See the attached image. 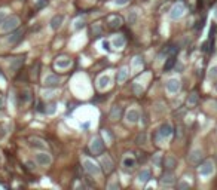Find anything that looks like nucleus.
<instances>
[{"mask_svg": "<svg viewBox=\"0 0 217 190\" xmlns=\"http://www.w3.org/2000/svg\"><path fill=\"white\" fill-rule=\"evenodd\" d=\"M198 101V95L193 92V94H190V97H189V104H195V102Z\"/></svg>", "mask_w": 217, "mask_h": 190, "instance_id": "nucleus-28", "label": "nucleus"}, {"mask_svg": "<svg viewBox=\"0 0 217 190\" xmlns=\"http://www.w3.org/2000/svg\"><path fill=\"white\" fill-rule=\"evenodd\" d=\"M120 113H122V108L120 107H113L112 108V111H110V119L112 120H116V119H119L120 117Z\"/></svg>", "mask_w": 217, "mask_h": 190, "instance_id": "nucleus-16", "label": "nucleus"}, {"mask_svg": "<svg viewBox=\"0 0 217 190\" xmlns=\"http://www.w3.org/2000/svg\"><path fill=\"white\" fill-rule=\"evenodd\" d=\"M83 165H85V169L88 171L89 174H94V175H97L98 172H100L98 166L95 165V163H94L92 160H89V159H85V160H83Z\"/></svg>", "mask_w": 217, "mask_h": 190, "instance_id": "nucleus-4", "label": "nucleus"}, {"mask_svg": "<svg viewBox=\"0 0 217 190\" xmlns=\"http://www.w3.org/2000/svg\"><path fill=\"white\" fill-rule=\"evenodd\" d=\"M70 65V59H66V61H57V67H61V68H66Z\"/></svg>", "mask_w": 217, "mask_h": 190, "instance_id": "nucleus-27", "label": "nucleus"}, {"mask_svg": "<svg viewBox=\"0 0 217 190\" xmlns=\"http://www.w3.org/2000/svg\"><path fill=\"white\" fill-rule=\"evenodd\" d=\"M22 36H24V30H18V31L12 33L11 36L7 37V42H9L11 45H15V43H18V42L22 39Z\"/></svg>", "mask_w": 217, "mask_h": 190, "instance_id": "nucleus-10", "label": "nucleus"}, {"mask_svg": "<svg viewBox=\"0 0 217 190\" xmlns=\"http://www.w3.org/2000/svg\"><path fill=\"white\" fill-rule=\"evenodd\" d=\"M178 187H180V189H189V184H187V183H180Z\"/></svg>", "mask_w": 217, "mask_h": 190, "instance_id": "nucleus-32", "label": "nucleus"}, {"mask_svg": "<svg viewBox=\"0 0 217 190\" xmlns=\"http://www.w3.org/2000/svg\"><path fill=\"white\" fill-rule=\"evenodd\" d=\"M49 108L46 110V113L48 115H52V113H54V111H55V104H51V106H48Z\"/></svg>", "mask_w": 217, "mask_h": 190, "instance_id": "nucleus-31", "label": "nucleus"}, {"mask_svg": "<svg viewBox=\"0 0 217 190\" xmlns=\"http://www.w3.org/2000/svg\"><path fill=\"white\" fill-rule=\"evenodd\" d=\"M109 76H103V77H100V80H98V86H100V88L103 89L104 88V86H107L109 85Z\"/></svg>", "mask_w": 217, "mask_h": 190, "instance_id": "nucleus-25", "label": "nucleus"}, {"mask_svg": "<svg viewBox=\"0 0 217 190\" xmlns=\"http://www.w3.org/2000/svg\"><path fill=\"white\" fill-rule=\"evenodd\" d=\"M18 24H20L18 16H11V18H6L3 21V25L0 27V30L2 31H9V30H14V28L18 27Z\"/></svg>", "mask_w": 217, "mask_h": 190, "instance_id": "nucleus-1", "label": "nucleus"}, {"mask_svg": "<svg viewBox=\"0 0 217 190\" xmlns=\"http://www.w3.org/2000/svg\"><path fill=\"white\" fill-rule=\"evenodd\" d=\"M58 83H59V77H58V76H54V74L48 76L46 79H45V85H46V86H57Z\"/></svg>", "mask_w": 217, "mask_h": 190, "instance_id": "nucleus-15", "label": "nucleus"}, {"mask_svg": "<svg viewBox=\"0 0 217 190\" xmlns=\"http://www.w3.org/2000/svg\"><path fill=\"white\" fill-rule=\"evenodd\" d=\"M103 46H104V49H109V43H107V42H104V43H103Z\"/></svg>", "mask_w": 217, "mask_h": 190, "instance_id": "nucleus-36", "label": "nucleus"}, {"mask_svg": "<svg viewBox=\"0 0 217 190\" xmlns=\"http://www.w3.org/2000/svg\"><path fill=\"white\" fill-rule=\"evenodd\" d=\"M45 3H48V0H42V2H39V3H37V7H42Z\"/></svg>", "mask_w": 217, "mask_h": 190, "instance_id": "nucleus-34", "label": "nucleus"}, {"mask_svg": "<svg viewBox=\"0 0 217 190\" xmlns=\"http://www.w3.org/2000/svg\"><path fill=\"white\" fill-rule=\"evenodd\" d=\"M216 16H217V7H216Z\"/></svg>", "mask_w": 217, "mask_h": 190, "instance_id": "nucleus-39", "label": "nucleus"}, {"mask_svg": "<svg viewBox=\"0 0 217 190\" xmlns=\"http://www.w3.org/2000/svg\"><path fill=\"white\" fill-rule=\"evenodd\" d=\"M126 117H128L129 122H137L138 117H140V115H138V111H137V110H129V111H128V115H126Z\"/></svg>", "mask_w": 217, "mask_h": 190, "instance_id": "nucleus-18", "label": "nucleus"}, {"mask_svg": "<svg viewBox=\"0 0 217 190\" xmlns=\"http://www.w3.org/2000/svg\"><path fill=\"white\" fill-rule=\"evenodd\" d=\"M124 43H125V40H124L122 37H119V39H116V40H115V46H116V48H122V46H124Z\"/></svg>", "mask_w": 217, "mask_h": 190, "instance_id": "nucleus-29", "label": "nucleus"}, {"mask_svg": "<svg viewBox=\"0 0 217 190\" xmlns=\"http://www.w3.org/2000/svg\"><path fill=\"white\" fill-rule=\"evenodd\" d=\"M91 149H92V153L94 154H100L104 149V144L101 143V140L97 137V138H94L92 140V144H91Z\"/></svg>", "mask_w": 217, "mask_h": 190, "instance_id": "nucleus-6", "label": "nucleus"}, {"mask_svg": "<svg viewBox=\"0 0 217 190\" xmlns=\"http://www.w3.org/2000/svg\"><path fill=\"white\" fill-rule=\"evenodd\" d=\"M63 15H55L54 18L51 20V27L54 28V30H58L59 27H61V22H63Z\"/></svg>", "mask_w": 217, "mask_h": 190, "instance_id": "nucleus-13", "label": "nucleus"}, {"mask_svg": "<svg viewBox=\"0 0 217 190\" xmlns=\"http://www.w3.org/2000/svg\"><path fill=\"white\" fill-rule=\"evenodd\" d=\"M213 172V162L211 160H207V162H204L202 165H201V168H199V174L201 175H210Z\"/></svg>", "mask_w": 217, "mask_h": 190, "instance_id": "nucleus-5", "label": "nucleus"}, {"mask_svg": "<svg viewBox=\"0 0 217 190\" xmlns=\"http://www.w3.org/2000/svg\"><path fill=\"white\" fill-rule=\"evenodd\" d=\"M174 64H176V58L174 57H170L168 59H167V63H165V65H164V70L165 71H168V70H171L172 67H174Z\"/></svg>", "mask_w": 217, "mask_h": 190, "instance_id": "nucleus-20", "label": "nucleus"}, {"mask_svg": "<svg viewBox=\"0 0 217 190\" xmlns=\"http://www.w3.org/2000/svg\"><path fill=\"white\" fill-rule=\"evenodd\" d=\"M2 107H3V100L0 98V108H2Z\"/></svg>", "mask_w": 217, "mask_h": 190, "instance_id": "nucleus-37", "label": "nucleus"}, {"mask_svg": "<svg viewBox=\"0 0 217 190\" xmlns=\"http://www.w3.org/2000/svg\"><path fill=\"white\" fill-rule=\"evenodd\" d=\"M171 132H172V128H171L168 123L162 125V126H161V129H159V135H161L162 138H168V137L171 135Z\"/></svg>", "mask_w": 217, "mask_h": 190, "instance_id": "nucleus-14", "label": "nucleus"}, {"mask_svg": "<svg viewBox=\"0 0 217 190\" xmlns=\"http://www.w3.org/2000/svg\"><path fill=\"white\" fill-rule=\"evenodd\" d=\"M101 165H103V169L106 174H109V172L113 171V162H112V159L109 156H103L101 159Z\"/></svg>", "mask_w": 217, "mask_h": 190, "instance_id": "nucleus-8", "label": "nucleus"}, {"mask_svg": "<svg viewBox=\"0 0 217 190\" xmlns=\"http://www.w3.org/2000/svg\"><path fill=\"white\" fill-rule=\"evenodd\" d=\"M177 165V160L176 158H172V156H167L165 159H164V166H165V169L171 171V169H174Z\"/></svg>", "mask_w": 217, "mask_h": 190, "instance_id": "nucleus-12", "label": "nucleus"}, {"mask_svg": "<svg viewBox=\"0 0 217 190\" xmlns=\"http://www.w3.org/2000/svg\"><path fill=\"white\" fill-rule=\"evenodd\" d=\"M5 15H6V12L5 11H0V22L3 21V18H5Z\"/></svg>", "mask_w": 217, "mask_h": 190, "instance_id": "nucleus-33", "label": "nucleus"}, {"mask_svg": "<svg viewBox=\"0 0 217 190\" xmlns=\"http://www.w3.org/2000/svg\"><path fill=\"white\" fill-rule=\"evenodd\" d=\"M36 160L42 166H46V165H49V163L52 162V159H51V156L48 153H37L36 154Z\"/></svg>", "mask_w": 217, "mask_h": 190, "instance_id": "nucleus-3", "label": "nucleus"}, {"mask_svg": "<svg viewBox=\"0 0 217 190\" xmlns=\"http://www.w3.org/2000/svg\"><path fill=\"white\" fill-rule=\"evenodd\" d=\"M208 77H210V79H217V65H214V67L210 68V71H208Z\"/></svg>", "mask_w": 217, "mask_h": 190, "instance_id": "nucleus-26", "label": "nucleus"}, {"mask_svg": "<svg viewBox=\"0 0 217 190\" xmlns=\"http://www.w3.org/2000/svg\"><path fill=\"white\" fill-rule=\"evenodd\" d=\"M31 146H34V147H39V149H45V144H43V141H40L39 138H31Z\"/></svg>", "mask_w": 217, "mask_h": 190, "instance_id": "nucleus-23", "label": "nucleus"}, {"mask_svg": "<svg viewBox=\"0 0 217 190\" xmlns=\"http://www.w3.org/2000/svg\"><path fill=\"white\" fill-rule=\"evenodd\" d=\"M180 89V82L177 79H170L167 82V91L171 92V94H176L177 91Z\"/></svg>", "mask_w": 217, "mask_h": 190, "instance_id": "nucleus-9", "label": "nucleus"}, {"mask_svg": "<svg viewBox=\"0 0 217 190\" xmlns=\"http://www.w3.org/2000/svg\"><path fill=\"white\" fill-rule=\"evenodd\" d=\"M144 140H146V135H144V134H143V135H138L137 144H144Z\"/></svg>", "mask_w": 217, "mask_h": 190, "instance_id": "nucleus-30", "label": "nucleus"}, {"mask_svg": "<svg viewBox=\"0 0 217 190\" xmlns=\"http://www.w3.org/2000/svg\"><path fill=\"white\" fill-rule=\"evenodd\" d=\"M24 64V57H18V58H15V61L12 63V68H14V70H16V68H20L21 65Z\"/></svg>", "mask_w": 217, "mask_h": 190, "instance_id": "nucleus-21", "label": "nucleus"}, {"mask_svg": "<svg viewBox=\"0 0 217 190\" xmlns=\"http://www.w3.org/2000/svg\"><path fill=\"white\" fill-rule=\"evenodd\" d=\"M134 165H135V159H134V158H125V159H124V166L132 168Z\"/></svg>", "mask_w": 217, "mask_h": 190, "instance_id": "nucleus-24", "label": "nucleus"}, {"mask_svg": "<svg viewBox=\"0 0 217 190\" xmlns=\"http://www.w3.org/2000/svg\"><path fill=\"white\" fill-rule=\"evenodd\" d=\"M149 178H150V172L147 169L141 171L140 174H138V181H140V183H146V181H149Z\"/></svg>", "mask_w": 217, "mask_h": 190, "instance_id": "nucleus-17", "label": "nucleus"}, {"mask_svg": "<svg viewBox=\"0 0 217 190\" xmlns=\"http://www.w3.org/2000/svg\"><path fill=\"white\" fill-rule=\"evenodd\" d=\"M162 183H164V184H172V183H174V175H172L171 172H168V174H164Z\"/></svg>", "mask_w": 217, "mask_h": 190, "instance_id": "nucleus-19", "label": "nucleus"}, {"mask_svg": "<svg viewBox=\"0 0 217 190\" xmlns=\"http://www.w3.org/2000/svg\"><path fill=\"white\" fill-rule=\"evenodd\" d=\"M216 89H217V86H216Z\"/></svg>", "mask_w": 217, "mask_h": 190, "instance_id": "nucleus-40", "label": "nucleus"}, {"mask_svg": "<svg viewBox=\"0 0 217 190\" xmlns=\"http://www.w3.org/2000/svg\"><path fill=\"white\" fill-rule=\"evenodd\" d=\"M0 77H3V74H2V71H0Z\"/></svg>", "mask_w": 217, "mask_h": 190, "instance_id": "nucleus-38", "label": "nucleus"}, {"mask_svg": "<svg viewBox=\"0 0 217 190\" xmlns=\"http://www.w3.org/2000/svg\"><path fill=\"white\" fill-rule=\"evenodd\" d=\"M126 76H128L126 68H120V71L118 73V82H124L126 79Z\"/></svg>", "mask_w": 217, "mask_h": 190, "instance_id": "nucleus-22", "label": "nucleus"}, {"mask_svg": "<svg viewBox=\"0 0 217 190\" xmlns=\"http://www.w3.org/2000/svg\"><path fill=\"white\" fill-rule=\"evenodd\" d=\"M183 12H185V6L181 5V3H177V5L171 9V18H172V20H177V18H180V16L183 15Z\"/></svg>", "mask_w": 217, "mask_h": 190, "instance_id": "nucleus-7", "label": "nucleus"}, {"mask_svg": "<svg viewBox=\"0 0 217 190\" xmlns=\"http://www.w3.org/2000/svg\"><path fill=\"white\" fill-rule=\"evenodd\" d=\"M126 2H128V0H116V3H118V5H125Z\"/></svg>", "mask_w": 217, "mask_h": 190, "instance_id": "nucleus-35", "label": "nucleus"}, {"mask_svg": "<svg viewBox=\"0 0 217 190\" xmlns=\"http://www.w3.org/2000/svg\"><path fill=\"white\" fill-rule=\"evenodd\" d=\"M107 25H109V28H112V30L119 28L120 25H122V18H120L119 15H112V16L107 18Z\"/></svg>", "mask_w": 217, "mask_h": 190, "instance_id": "nucleus-2", "label": "nucleus"}, {"mask_svg": "<svg viewBox=\"0 0 217 190\" xmlns=\"http://www.w3.org/2000/svg\"><path fill=\"white\" fill-rule=\"evenodd\" d=\"M202 159V152L201 150H195L190 153V156H189V162L192 163V165H196V163H199Z\"/></svg>", "mask_w": 217, "mask_h": 190, "instance_id": "nucleus-11", "label": "nucleus"}]
</instances>
